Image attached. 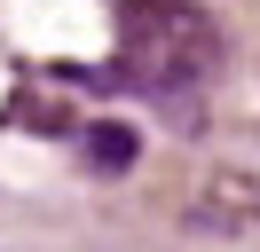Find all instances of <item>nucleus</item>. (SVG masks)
<instances>
[{
    "mask_svg": "<svg viewBox=\"0 0 260 252\" xmlns=\"http://www.w3.org/2000/svg\"><path fill=\"white\" fill-rule=\"evenodd\" d=\"M118 71L134 87H205L221 71V24L197 0H118Z\"/></svg>",
    "mask_w": 260,
    "mask_h": 252,
    "instance_id": "f257e3e1",
    "label": "nucleus"
},
{
    "mask_svg": "<svg viewBox=\"0 0 260 252\" xmlns=\"http://www.w3.org/2000/svg\"><path fill=\"white\" fill-rule=\"evenodd\" d=\"M87 158L95 166H134V126H118V118H103V126H87Z\"/></svg>",
    "mask_w": 260,
    "mask_h": 252,
    "instance_id": "f03ea898",
    "label": "nucleus"
}]
</instances>
